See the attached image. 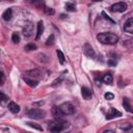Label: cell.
Returning <instances> with one entry per match:
<instances>
[{"label": "cell", "instance_id": "25", "mask_svg": "<svg viewBox=\"0 0 133 133\" xmlns=\"http://www.w3.org/2000/svg\"><path fill=\"white\" fill-rule=\"evenodd\" d=\"M53 44H54V35H53V34H51V35L47 38L46 45H47V46H52Z\"/></svg>", "mask_w": 133, "mask_h": 133}, {"label": "cell", "instance_id": "22", "mask_svg": "<svg viewBox=\"0 0 133 133\" xmlns=\"http://www.w3.org/2000/svg\"><path fill=\"white\" fill-rule=\"evenodd\" d=\"M62 80H63V75H60L59 76V78H56L53 82H52V86H56V85H58V84H60L61 82H62Z\"/></svg>", "mask_w": 133, "mask_h": 133}, {"label": "cell", "instance_id": "29", "mask_svg": "<svg viewBox=\"0 0 133 133\" xmlns=\"http://www.w3.org/2000/svg\"><path fill=\"white\" fill-rule=\"evenodd\" d=\"M0 96H1V101H2V102H5V101L9 100V99H8V98H7V97H6V96H5V95H4L2 91L0 92Z\"/></svg>", "mask_w": 133, "mask_h": 133}, {"label": "cell", "instance_id": "21", "mask_svg": "<svg viewBox=\"0 0 133 133\" xmlns=\"http://www.w3.org/2000/svg\"><path fill=\"white\" fill-rule=\"evenodd\" d=\"M124 132H128V133H133V126L132 125H126L125 127L121 128Z\"/></svg>", "mask_w": 133, "mask_h": 133}, {"label": "cell", "instance_id": "27", "mask_svg": "<svg viewBox=\"0 0 133 133\" xmlns=\"http://www.w3.org/2000/svg\"><path fill=\"white\" fill-rule=\"evenodd\" d=\"M44 10H45V12H46L47 15H53V14H54L53 8H51V7H47V6H45Z\"/></svg>", "mask_w": 133, "mask_h": 133}, {"label": "cell", "instance_id": "5", "mask_svg": "<svg viewBox=\"0 0 133 133\" xmlns=\"http://www.w3.org/2000/svg\"><path fill=\"white\" fill-rule=\"evenodd\" d=\"M127 7H128L127 3H125V2H117V3H114V4L111 5L110 10L113 11V12H124L127 9Z\"/></svg>", "mask_w": 133, "mask_h": 133}, {"label": "cell", "instance_id": "14", "mask_svg": "<svg viewBox=\"0 0 133 133\" xmlns=\"http://www.w3.org/2000/svg\"><path fill=\"white\" fill-rule=\"evenodd\" d=\"M11 17H12V10H11V8H7L2 14V18H3L4 21H9L11 19Z\"/></svg>", "mask_w": 133, "mask_h": 133}, {"label": "cell", "instance_id": "1", "mask_svg": "<svg viewBox=\"0 0 133 133\" xmlns=\"http://www.w3.org/2000/svg\"><path fill=\"white\" fill-rule=\"evenodd\" d=\"M97 38L100 43L104 45H115L118 42V36L112 32H102L97 35Z\"/></svg>", "mask_w": 133, "mask_h": 133}, {"label": "cell", "instance_id": "18", "mask_svg": "<svg viewBox=\"0 0 133 133\" xmlns=\"http://www.w3.org/2000/svg\"><path fill=\"white\" fill-rule=\"evenodd\" d=\"M64 7H65V9H66L68 11H76V5H75L74 3H72V2L65 3Z\"/></svg>", "mask_w": 133, "mask_h": 133}, {"label": "cell", "instance_id": "32", "mask_svg": "<svg viewBox=\"0 0 133 133\" xmlns=\"http://www.w3.org/2000/svg\"><path fill=\"white\" fill-rule=\"evenodd\" d=\"M26 1L31 2V3H35V2H37V1H39V0H26Z\"/></svg>", "mask_w": 133, "mask_h": 133}, {"label": "cell", "instance_id": "15", "mask_svg": "<svg viewBox=\"0 0 133 133\" xmlns=\"http://www.w3.org/2000/svg\"><path fill=\"white\" fill-rule=\"evenodd\" d=\"M123 106L124 108L128 111V112H133V109H132V106L130 104V101L128 98H124V101H123Z\"/></svg>", "mask_w": 133, "mask_h": 133}, {"label": "cell", "instance_id": "20", "mask_svg": "<svg viewBox=\"0 0 133 133\" xmlns=\"http://www.w3.org/2000/svg\"><path fill=\"white\" fill-rule=\"evenodd\" d=\"M26 125H28L29 127H31V128H34V129H36V130H38V131H43V128L38 125V124H36V123H32V122H27L26 123Z\"/></svg>", "mask_w": 133, "mask_h": 133}, {"label": "cell", "instance_id": "19", "mask_svg": "<svg viewBox=\"0 0 133 133\" xmlns=\"http://www.w3.org/2000/svg\"><path fill=\"white\" fill-rule=\"evenodd\" d=\"M56 53H57V56H58V60H59L60 64H63V63H64V60H65V58H64V55H63L62 51H61V50H57V51H56Z\"/></svg>", "mask_w": 133, "mask_h": 133}, {"label": "cell", "instance_id": "12", "mask_svg": "<svg viewBox=\"0 0 133 133\" xmlns=\"http://www.w3.org/2000/svg\"><path fill=\"white\" fill-rule=\"evenodd\" d=\"M7 107H8V110L11 113H18L20 111V106L17 103H15V102H9Z\"/></svg>", "mask_w": 133, "mask_h": 133}, {"label": "cell", "instance_id": "33", "mask_svg": "<svg viewBox=\"0 0 133 133\" xmlns=\"http://www.w3.org/2000/svg\"><path fill=\"white\" fill-rule=\"evenodd\" d=\"M95 1H97V2H100V1H102V0H95Z\"/></svg>", "mask_w": 133, "mask_h": 133}, {"label": "cell", "instance_id": "23", "mask_svg": "<svg viewBox=\"0 0 133 133\" xmlns=\"http://www.w3.org/2000/svg\"><path fill=\"white\" fill-rule=\"evenodd\" d=\"M11 41H12V43H15V44H18V43L20 42V36H19V34H18L17 32H14V33H12V35H11Z\"/></svg>", "mask_w": 133, "mask_h": 133}, {"label": "cell", "instance_id": "10", "mask_svg": "<svg viewBox=\"0 0 133 133\" xmlns=\"http://www.w3.org/2000/svg\"><path fill=\"white\" fill-rule=\"evenodd\" d=\"M84 53L88 56V57H90V58H94L95 56H96V54H95V51H94V49H92V47L89 45V44H85L84 45Z\"/></svg>", "mask_w": 133, "mask_h": 133}, {"label": "cell", "instance_id": "6", "mask_svg": "<svg viewBox=\"0 0 133 133\" xmlns=\"http://www.w3.org/2000/svg\"><path fill=\"white\" fill-rule=\"evenodd\" d=\"M33 30H34L33 24L31 22H26L23 27V35L25 37H30L33 34Z\"/></svg>", "mask_w": 133, "mask_h": 133}, {"label": "cell", "instance_id": "7", "mask_svg": "<svg viewBox=\"0 0 133 133\" xmlns=\"http://www.w3.org/2000/svg\"><path fill=\"white\" fill-rule=\"evenodd\" d=\"M122 116V112L116 110L115 108H110L106 114V119H112V118H115V117H119Z\"/></svg>", "mask_w": 133, "mask_h": 133}, {"label": "cell", "instance_id": "2", "mask_svg": "<svg viewBox=\"0 0 133 133\" xmlns=\"http://www.w3.org/2000/svg\"><path fill=\"white\" fill-rule=\"evenodd\" d=\"M68 127V123L61 119H55L48 123V130L51 132H61Z\"/></svg>", "mask_w": 133, "mask_h": 133}, {"label": "cell", "instance_id": "8", "mask_svg": "<svg viewBox=\"0 0 133 133\" xmlns=\"http://www.w3.org/2000/svg\"><path fill=\"white\" fill-rule=\"evenodd\" d=\"M124 30L127 33L133 34V18H129L124 24Z\"/></svg>", "mask_w": 133, "mask_h": 133}, {"label": "cell", "instance_id": "4", "mask_svg": "<svg viewBox=\"0 0 133 133\" xmlns=\"http://www.w3.org/2000/svg\"><path fill=\"white\" fill-rule=\"evenodd\" d=\"M27 115L33 119H41L45 116V111L38 108H31L27 111Z\"/></svg>", "mask_w": 133, "mask_h": 133}, {"label": "cell", "instance_id": "30", "mask_svg": "<svg viewBox=\"0 0 133 133\" xmlns=\"http://www.w3.org/2000/svg\"><path fill=\"white\" fill-rule=\"evenodd\" d=\"M0 77H1V80H0V84L2 85V84L4 83V81H5V76H4V73H3V72H1V74H0Z\"/></svg>", "mask_w": 133, "mask_h": 133}, {"label": "cell", "instance_id": "16", "mask_svg": "<svg viewBox=\"0 0 133 133\" xmlns=\"http://www.w3.org/2000/svg\"><path fill=\"white\" fill-rule=\"evenodd\" d=\"M43 31H44V25H43V22L39 21L38 24H37V31H36V37H35L36 39H38V38L41 37Z\"/></svg>", "mask_w": 133, "mask_h": 133}, {"label": "cell", "instance_id": "11", "mask_svg": "<svg viewBox=\"0 0 133 133\" xmlns=\"http://www.w3.org/2000/svg\"><path fill=\"white\" fill-rule=\"evenodd\" d=\"M81 94H82V97L85 99V100H90L91 97H92V94L90 91V89L86 86H83L81 88Z\"/></svg>", "mask_w": 133, "mask_h": 133}, {"label": "cell", "instance_id": "28", "mask_svg": "<svg viewBox=\"0 0 133 133\" xmlns=\"http://www.w3.org/2000/svg\"><path fill=\"white\" fill-rule=\"evenodd\" d=\"M116 63H117L116 59H113V58H110V59H108V64H109V65H111V66H114V65H116Z\"/></svg>", "mask_w": 133, "mask_h": 133}, {"label": "cell", "instance_id": "24", "mask_svg": "<svg viewBox=\"0 0 133 133\" xmlns=\"http://www.w3.org/2000/svg\"><path fill=\"white\" fill-rule=\"evenodd\" d=\"M35 49H36V46L34 44H28L24 47L25 51H32V50H35Z\"/></svg>", "mask_w": 133, "mask_h": 133}, {"label": "cell", "instance_id": "3", "mask_svg": "<svg viewBox=\"0 0 133 133\" xmlns=\"http://www.w3.org/2000/svg\"><path fill=\"white\" fill-rule=\"evenodd\" d=\"M58 108H59L60 112L63 115H71V114H73L75 112V106L72 103H70V102L62 103Z\"/></svg>", "mask_w": 133, "mask_h": 133}, {"label": "cell", "instance_id": "9", "mask_svg": "<svg viewBox=\"0 0 133 133\" xmlns=\"http://www.w3.org/2000/svg\"><path fill=\"white\" fill-rule=\"evenodd\" d=\"M26 75L31 77V78H34V79H38L42 77V73L39 70L37 69H34V70H30V71H27L26 72Z\"/></svg>", "mask_w": 133, "mask_h": 133}, {"label": "cell", "instance_id": "31", "mask_svg": "<svg viewBox=\"0 0 133 133\" xmlns=\"http://www.w3.org/2000/svg\"><path fill=\"white\" fill-rule=\"evenodd\" d=\"M102 15L104 16V18H105L106 20H108V21H110V22H112V23H113V20H111V19H110V18H109V17H108V16L105 14V11H102Z\"/></svg>", "mask_w": 133, "mask_h": 133}, {"label": "cell", "instance_id": "26", "mask_svg": "<svg viewBox=\"0 0 133 133\" xmlns=\"http://www.w3.org/2000/svg\"><path fill=\"white\" fill-rule=\"evenodd\" d=\"M104 98H105V100L111 101V100H113V99H114V95H113V94H111V92H106V94L104 95Z\"/></svg>", "mask_w": 133, "mask_h": 133}, {"label": "cell", "instance_id": "17", "mask_svg": "<svg viewBox=\"0 0 133 133\" xmlns=\"http://www.w3.org/2000/svg\"><path fill=\"white\" fill-rule=\"evenodd\" d=\"M113 81V77L111 74H105L103 76V82L106 83V84H111Z\"/></svg>", "mask_w": 133, "mask_h": 133}, {"label": "cell", "instance_id": "13", "mask_svg": "<svg viewBox=\"0 0 133 133\" xmlns=\"http://www.w3.org/2000/svg\"><path fill=\"white\" fill-rule=\"evenodd\" d=\"M23 80L29 85V86H31V87H36L37 85H38V81L37 80H34L33 78H29V77H23Z\"/></svg>", "mask_w": 133, "mask_h": 133}]
</instances>
